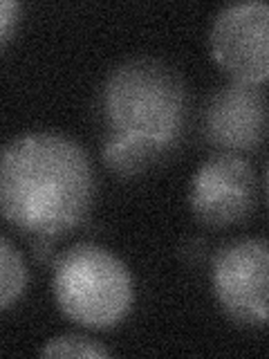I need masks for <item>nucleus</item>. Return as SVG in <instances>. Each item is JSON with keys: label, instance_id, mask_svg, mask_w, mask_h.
<instances>
[{"label": "nucleus", "instance_id": "nucleus-1", "mask_svg": "<svg viewBox=\"0 0 269 359\" xmlns=\"http://www.w3.org/2000/svg\"><path fill=\"white\" fill-rule=\"evenodd\" d=\"M95 194V166L67 135L22 133L0 149V218L36 243L76 229Z\"/></svg>", "mask_w": 269, "mask_h": 359}, {"label": "nucleus", "instance_id": "nucleus-2", "mask_svg": "<svg viewBox=\"0 0 269 359\" xmlns=\"http://www.w3.org/2000/svg\"><path fill=\"white\" fill-rule=\"evenodd\" d=\"M97 108L104 164L128 177L166 160L179 146L188 123V90L171 65L137 56L106 76Z\"/></svg>", "mask_w": 269, "mask_h": 359}, {"label": "nucleus", "instance_id": "nucleus-3", "mask_svg": "<svg viewBox=\"0 0 269 359\" xmlns=\"http://www.w3.org/2000/svg\"><path fill=\"white\" fill-rule=\"evenodd\" d=\"M52 292L56 306L72 323L110 330L128 317L134 280L128 265L108 247L74 243L56 258Z\"/></svg>", "mask_w": 269, "mask_h": 359}, {"label": "nucleus", "instance_id": "nucleus-4", "mask_svg": "<svg viewBox=\"0 0 269 359\" xmlns=\"http://www.w3.org/2000/svg\"><path fill=\"white\" fill-rule=\"evenodd\" d=\"M211 287L233 321L263 328L269 299V247L265 238L227 243L211 263Z\"/></svg>", "mask_w": 269, "mask_h": 359}, {"label": "nucleus", "instance_id": "nucleus-5", "mask_svg": "<svg viewBox=\"0 0 269 359\" xmlns=\"http://www.w3.org/2000/svg\"><path fill=\"white\" fill-rule=\"evenodd\" d=\"M211 59L231 81L263 86L269 76V7L263 0L224 5L209 29Z\"/></svg>", "mask_w": 269, "mask_h": 359}, {"label": "nucleus", "instance_id": "nucleus-6", "mask_svg": "<svg viewBox=\"0 0 269 359\" xmlns=\"http://www.w3.org/2000/svg\"><path fill=\"white\" fill-rule=\"evenodd\" d=\"M258 177L254 166L235 153H216L191 177L188 205L211 227L244 220L256 207Z\"/></svg>", "mask_w": 269, "mask_h": 359}, {"label": "nucleus", "instance_id": "nucleus-7", "mask_svg": "<svg viewBox=\"0 0 269 359\" xmlns=\"http://www.w3.org/2000/svg\"><path fill=\"white\" fill-rule=\"evenodd\" d=\"M267 133V99L261 86L229 81L205 106V135L222 153H254Z\"/></svg>", "mask_w": 269, "mask_h": 359}, {"label": "nucleus", "instance_id": "nucleus-8", "mask_svg": "<svg viewBox=\"0 0 269 359\" xmlns=\"http://www.w3.org/2000/svg\"><path fill=\"white\" fill-rule=\"evenodd\" d=\"M27 265L16 245L0 236V310L11 308L27 290Z\"/></svg>", "mask_w": 269, "mask_h": 359}, {"label": "nucleus", "instance_id": "nucleus-9", "mask_svg": "<svg viewBox=\"0 0 269 359\" xmlns=\"http://www.w3.org/2000/svg\"><path fill=\"white\" fill-rule=\"evenodd\" d=\"M43 357H85V359H101L110 357V348L97 339H90L83 334H61L45 341L41 348Z\"/></svg>", "mask_w": 269, "mask_h": 359}, {"label": "nucleus", "instance_id": "nucleus-10", "mask_svg": "<svg viewBox=\"0 0 269 359\" xmlns=\"http://www.w3.org/2000/svg\"><path fill=\"white\" fill-rule=\"evenodd\" d=\"M20 18V3L14 0H0V48L11 39Z\"/></svg>", "mask_w": 269, "mask_h": 359}]
</instances>
